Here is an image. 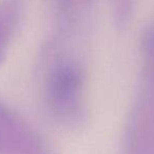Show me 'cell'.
I'll return each instance as SVG.
<instances>
[{
  "mask_svg": "<svg viewBox=\"0 0 154 154\" xmlns=\"http://www.w3.org/2000/svg\"><path fill=\"white\" fill-rule=\"evenodd\" d=\"M0 154H56L43 137L18 112L0 102Z\"/></svg>",
  "mask_w": 154,
  "mask_h": 154,
  "instance_id": "3957f363",
  "label": "cell"
},
{
  "mask_svg": "<svg viewBox=\"0 0 154 154\" xmlns=\"http://www.w3.org/2000/svg\"><path fill=\"white\" fill-rule=\"evenodd\" d=\"M24 11L25 0H0V65L22 24Z\"/></svg>",
  "mask_w": 154,
  "mask_h": 154,
  "instance_id": "277c9868",
  "label": "cell"
},
{
  "mask_svg": "<svg viewBox=\"0 0 154 154\" xmlns=\"http://www.w3.org/2000/svg\"><path fill=\"white\" fill-rule=\"evenodd\" d=\"M122 145L124 154H154V63H144Z\"/></svg>",
  "mask_w": 154,
  "mask_h": 154,
  "instance_id": "7a4b0ae2",
  "label": "cell"
},
{
  "mask_svg": "<svg viewBox=\"0 0 154 154\" xmlns=\"http://www.w3.org/2000/svg\"><path fill=\"white\" fill-rule=\"evenodd\" d=\"M137 0H111V16L112 22L118 31H125L135 12Z\"/></svg>",
  "mask_w": 154,
  "mask_h": 154,
  "instance_id": "5b68a950",
  "label": "cell"
},
{
  "mask_svg": "<svg viewBox=\"0 0 154 154\" xmlns=\"http://www.w3.org/2000/svg\"><path fill=\"white\" fill-rule=\"evenodd\" d=\"M140 47L144 61L154 62V20L146 25L140 35Z\"/></svg>",
  "mask_w": 154,
  "mask_h": 154,
  "instance_id": "8992f818",
  "label": "cell"
},
{
  "mask_svg": "<svg viewBox=\"0 0 154 154\" xmlns=\"http://www.w3.org/2000/svg\"><path fill=\"white\" fill-rule=\"evenodd\" d=\"M85 72L78 60L60 58L49 66L44 95L53 116L69 128H81L88 120L84 100Z\"/></svg>",
  "mask_w": 154,
  "mask_h": 154,
  "instance_id": "6da1fadb",
  "label": "cell"
}]
</instances>
